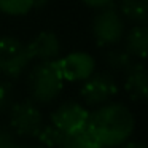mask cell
I'll return each mask as SVG.
<instances>
[{"mask_svg":"<svg viewBox=\"0 0 148 148\" xmlns=\"http://www.w3.org/2000/svg\"><path fill=\"white\" fill-rule=\"evenodd\" d=\"M135 127L132 112L123 103H103L92 113L86 124V132L97 148H118L129 140Z\"/></svg>","mask_w":148,"mask_h":148,"instance_id":"6da1fadb","label":"cell"},{"mask_svg":"<svg viewBox=\"0 0 148 148\" xmlns=\"http://www.w3.org/2000/svg\"><path fill=\"white\" fill-rule=\"evenodd\" d=\"M29 91L32 102L49 103L61 94L64 86V78L58 69L56 61L40 62L29 73Z\"/></svg>","mask_w":148,"mask_h":148,"instance_id":"7a4b0ae2","label":"cell"},{"mask_svg":"<svg viewBox=\"0 0 148 148\" xmlns=\"http://www.w3.org/2000/svg\"><path fill=\"white\" fill-rule=\"evenodd\" d=\"M32 61L27 45L14 37H0V73L18 78Z\"/></svg>","mask_w":148,"mask_h":148,"instance_id":"3957f363","label":"cell"},{"mask_svg":"<svg viewBox=\"0 0 148 148\" xmlns=\"http://www.w3.org/2000/svg\"><path fill=\"white\" fill-rule=\"evenodd\" d=\"M92 35L99 46H113L124 35V19L113 7L102 8L92 19Z\"/></svg>","mask_w":148,"mask_h":148,"instance_id":"277c9868","label":"cell"},{"mask_svg":"<svg viewBox=\"0 0 148 148\" xmlns=\"http://www.w3.org/2000/svg\"><path fill=\"white\" fill-rule=\"evenodd\" d=\"M10 126L18 135L37 137L43 127L42 112L32 100L16 102L10 107Z\"/></svg>","mask_w":148,"mask_h":148,"instance_id":"5b68a950","label":"cell"},{"mask_svg":"<svg viewBox=\"0 0 148 148\" xmlns=\"http://www.w3.org/2000/svg\"><path fill=\"white\" fill-rule=\"evenodd\" d=\"M118 92V84L113 75L102 72L86 78L80 89V96L88 105H103L110 102Z\"/></svg>","mask_w":148,"mask_h":148,"instance_id":"8992f818","label":"cell"},{"mask_svg":"<svg viewBox=\"0 0 148 148\" xmlns=\"http://www.w3.org/2000/svg\"><path fill=\"white\" fill-rule=\"evenodd\" d=\"M89 112L77 102H67L53 112L51 124L62 132L64 135L80 134L86 129Z\"/></svg>","mask_w":148,"mask_h":148,"instance_id":"52a82bcc","label":"cell"},{"mask_svg":"<svg viewBox=\"0 0 148 148\" xmlns=\"http://www.w3.org/2000/svg\"><path fill=\"white\" fill-rule=\"evenodd\" d=\"M56 64L64 81H84L94 73L96 69L94 58L83 51H75L56 59Z\"/></svg>","mask_w":148,"mask_h":148,"instance_id":"ba28073f","label":"cell"},{"mask_svg":"<svg viewBox=\"0 0 148 148\" xmlns=\"http://www.w3.org/2000/svg\"><path fill=\"white\" fill-rule=\"evenodd\" d=\"M27 49L32 59L40 62L56 61L61 54V42L54 32H40L27 43Z\"/></svg>","mask_w":148,"mask_h":148,"instance_id":"9c48e42d","label":"cell"},{"mask_svg":"<svg viewBox=\"0 0 148 148\" xmlns=\"http://www.w3.org/2000/svg\"><path fill=\"white\" fill-rule=\"evenodd\" d=\"M124 89L132 100H148V69L143 64L134 62L124 72Z\"/></svg>","mask_w":148,"mask_h":148,"instance_id":"30bf717a","label":"cell"},{"mask_svg":"<svg viewBox=\"0 0 148 148\" xmlns=\"http://www.w3.org/2000/svg\"><path fill=\"white\" fill-rule=\"evenodd\" d=\"M124 49L132 58L148 59V24H138L129 30Z\"/></svg>","mask_w":148,"mask_h":148,"instance_id":"8fae6325","label":"cell"},{"mask_svg":"<svg viewBox=\"0 0 148 148\" xmlns=\"http://www.w3.org/2000/svg\"><path fill=\"white\" fill-rule=\"evenodd\" d=\"M119 14L135 26L148 24V0H121Z\"/></svg>","mask_w":148,"mask_h":148,"instance_id":"7c38bea8","label":"cell"},{"mask_svg":"<svg viewBox=\"0 0 148 148\" xmlns=\"http://www.w3.org/2000/svg\"><path fill=\"white\" fill-rule=\"evenodd\" d=\"M103 59H105V64L108 65V69L115 72H123V73L134 64L132 56L126 49H110V51H107Z\"/></svg>","mask_w":148,"mask_h":148,"instance_id":"4fadbf2b","label":"cell"},{"mask_svg":"<svg viewBox=\"0 0 148 148\" xmlns=\"http://www.w3.org/2000/svg\"><path fill=\"white\" fill-rule=\"evenodd\" d=\"M32 8V0H0V11L8 16H24Z\"/></svg>","mask_w":148,"mask_h":148,"instance_id":"5bb4252c","label":"cell"},{"mask_svg":"<svg viewBox=\"0 0 148 148\" xmlns=\"http://www.w3.org/2000/svg\"><path fill=\"white\" fill-rule=\"evenodd\" d=\"M37 138H38V140L42 142V145H45L46 148H58L59 145L62 143V140L65 138V135L62 134L59 129H56L53 124H48V126L43 124V127L40 129Z\"/></svg>","mask_w":148,"mask_h":148,"instance_id":"9a60e30c","label":"cell"},{"mask_svg":"<svg viewBox=\"0 0 148 148\" xmlns=\"http://www.w3.org/2000/svg\"><path fill=\"white\" fill-rule=\"evenodd\" d=\"M58 148H97V145L91 140V137L86 132H80V134L73 135H65L62 143Z\"/></svg>","mask_w":148,"mask_h":148,"instance_id":"2e32d148","label":"cell"},{"mask_svg":"<svg viewBox=\"0 0 148 148\" xmlns=\"http://www.w3.org/2000/svg\"><path fill=\"white\" fill-rule=\"evenodd\" d=\"M13 105V84L7 78H0V113Z\"/></svg>","mask_w":148,"mask_h":148,"instance_id":"e0dca14e","label":"cell"},{"mask_svg":"<svg viewBox=\"0 0 148 148\" xmlns=\"http://www.w3.org/2000/svg\"><path fill=\"white\" fill-rule=\"evenodd\" d=\"M86 7L91 8H97V10H102V8L107 7H112L113 5V0H81Z\"/></svg>","mask_w":148,"mask_h":148,"instance_id":"ac0fdd59","label":"cell"},{"mask_svg":"<svg viewBox=\"0 0 148 148\" xmlns=\"http://www.w3.org/2000/svg\"><path fill=\"white\" fill-rule=\"evenodd\" d=\"M0 148H21L11 140V135L7 132H2L0 134Z\"/></svg>","mask_w":148,"mask_h":148,"instance_id":"d6986e66","label":"cell"},{"mask_svg":"<svg viewBox=\"0 0 148 148\" xmlns=\"http://www.w3.org/2000/svg\"><path fill=\"white\" fill-rule=\"evenodd\" d=\"M118 148H148V147L145 143H142V142H126V143H123Z\"/></svg>","mask_w":148,"mask_h":148,"instance_id":"ffe728a7","label":"cell"},{"mask_svg":"<svg viewBox=\"0 0 148 148\" xmlns=\"http://www.w3.org/2000/svg\"><path fill=\"white\" fill-rule=\"evenodd\" d=\"M32 3H34V8H43L46 7L48 0H32Z\"/></svg>","mask_w":148,"mask_h":148,"instance_id":"44dd1931","label":"cell"},{"mask_svg":"<svg viewBox=\"0 0 148 148\" xmlns=\"http://www.w3.org/2000/svg\"><path fill=\"white\" fill-rule=\"evenodd\" d=\"M21 148H42V147H21Z\"/></svg>","mask_w":148,"mask_h":148,"instance_id":"7402d4cb","label":"cell"}]
</instances>
